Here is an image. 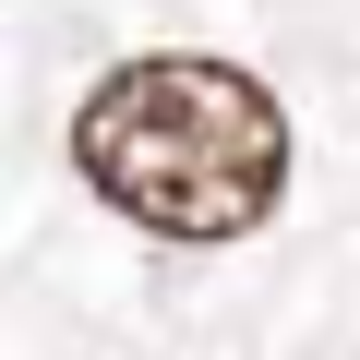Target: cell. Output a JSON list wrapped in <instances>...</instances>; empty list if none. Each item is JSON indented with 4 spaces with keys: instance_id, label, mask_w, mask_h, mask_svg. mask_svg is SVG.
Here are the masks:
<instances>
[{
    "instance_id": "1",
    "label": "cell",
    "mask_w": 360,
    "mask_h": 360,
    "mask_svg": "<svg viewBox=\"0 0 360 360\" xmlns=\"http://www.w3.org/2000/svg\"><path fill=\"white\" fill-rule=\"evenodd\" d=\"M72 168L144 240L217 252V240H252L288 205V108L240 60L144 49V60L96 72V96L72 108Z\"/></svg>"
}]
</instances>
